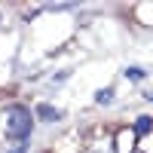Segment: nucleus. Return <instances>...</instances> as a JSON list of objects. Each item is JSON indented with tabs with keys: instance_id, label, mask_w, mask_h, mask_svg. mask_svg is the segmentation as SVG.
<instances>
[{
	"instance_id": "4",
	"label": "nucleus",
	"mask_w": 153,
	"mask_h": 153,
	"mask_svg": "<svg viewBox=\"0 0 153 153\" xmlns=\"http://www.w3.org/2000/svg\"><path fill=\"white\" fill-rule=\"evenodd\" d=\"M144 132H153V120L150 117H138L135 120V135H144Z\"/></svg>"
},
{
	"instance_id": "2",
	"label": "nucleus",
	"mask_w": 153,
	"mask_h": 153,
	"mask_svg": "<svg viewBox=\"0 0 153 153\" xmlns=\"http://www.w3.org/2000/svg\"><path fill=\"white\" fill-rule=\"evenodd\" d=\"M83 153H117V144L110 141V135H95L92 141H86Z\"/></svg>"
},
{
	"instance_id": "7",
	"label": "nucleus",
	"mask_w": 153,
	"mask_h": 153,
	"mask_svg": "<svg viewBox=\"0 0 153 153\" xmlns=\"http://www.w3.org/2000/svg\"><path fill=\"white\" fill-rule=\"evenodd\" d=\"M9 153H25V144H22V147H19V150H9Z\"/></svg>"
},
{
	"instance_id": "5",
	"label": "nucleus",
	"mask_w": 153,
	"mask_h": 153,
	"mask_svg": "<svg viewBox=\"0 0 153 153\" xmlns=\"http://www.w3.org/2000/svg\"><path fill=\"white\" fill-rule=\"evenodd\" d=\"M95 101H98V104H110V101H113V89H101V92L95 95Z\"/></svg>"
},
{
	"instance_id": "1",
	"label": "nucleus",
	"mask_w": 153,
	"mask_h": 153,
	"mask_svg": "<svg viewBox=\"0 0 153 153\" xmlns=\"http://www.w3.org/2000/svg\"><path fill=\"white\" fill-rule=\"evenodd\" d=\"M3 126H6V135H9V138L25 141V138L31 135V129H34V117H31L28 107H22V104H9L6 113H3Z\"/></svg>"
},
{
	"instance_id": "6",
	"label": "nucleus",
	"mask_w": 153,
	"mask_h": 153,
	"mask_svg": "<svg viewBox=\"0 0 153 153\" xmlns=\"http://www.w3.org/2000/svg\"><path fill=\"white\" fill-rule=\"evenodd\" d=\"M126 76H132V80H141L144 71H138V68H126Z\"/></svg>"
},
{
	"instance_id": "3",
	"label": "nucleus",
	"mask_w": 153,
	"mask_h": 153,
	"mask_svg": "<svg viewBox=\"0 0 153 153\" xmlns=\"http://www.w3.org/2000/svg\"><path fill=\"white\" fill-rule=\"evenodd\" d=\"M37 117H40L43 123H58L65 113H61L58 107H52V104H40V107H37Z\"/></svg>"
}]
</instances>
